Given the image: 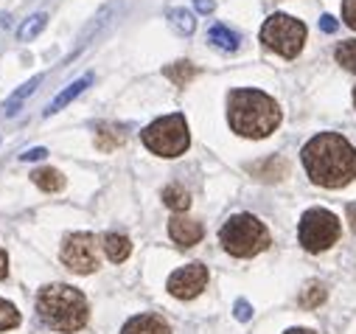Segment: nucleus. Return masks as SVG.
I'll use <instances>...</instances> for the list:
<instances>
[{
  "label": "nucleus",
  "mask_w": 356,
  "mask_h": 334,
  "mask_svg": "<svg viewBox=\"0 0 356 334\" xmlns=\"http://www.w3.org/2000/svg\"><path fill=\"white\" fill-rule=\"evenodd\" d=\"M303 166L309 180L323 189H342L356 177V149L339 132H320L314 135L303 152Z\"/></svg>",
  "instance_id": "1"
},
{
  "label": "nucleus",
  "mask_w": 356,
  "mask_h": 334,
  "mask_svg": "<svg viewBox=\"0 0 356 334\" xmlns=\"http://www.w3.org/2000/svg\"><path fill=\"white\" fill-rule=\"evenodd\" d=\"M281 118L284 116L278 102L261 90L238 88V90H230L227 96V121H230V129L241 138L261 141L266 135H273Z\"/></svg>",
  "instance_id": "2"
},
{
  "label": "nucleus",
  "mask_w": 356,
  "mask_h": 334,
  "mask_svg": "<svg viewBox=\"0 0 356 334\" xmlns=\"http://www.w3.org/2000/svg\"><path fill=\"white\" fill-rule=\"evenodd\" d=\"M37 315L48 328L62 331V334H73V331H81L87 326L90 309H87V298L76 287L48 284L37 295Z\"/></svg>",
  "instance_id": "3"
},
{
  "label": "nucleus",
  "mask_w": 356,
  "mask_h": 334,
  "mask_svg": "<svg viewBox=\"0 0 356 334\" xmlns=\"http://www.w3.org/2000/svg\"><path fill=\"white\" fill-rule=\"evenodd\" d=\"M219 241L230 256L250 259V256H258L261 250L270 247V230H266V225L252 214H236L222 225Z\"/></svg>",
  "instance_id": "4"
},
{
  "label": "nucleus",
  "mask_w": 356,
  "mask_h": 334,
  "mask_svg": "<svg viewBox=\"0 0 356 334\" xmlns=\"http://www.w3.org/2000/svg\"><path fill=\"white\" fill-rule=\"evenodd\" d=\"M140 141L149 152L160 154V157H180L186 154V149L191 146V132H188V121L183 113H171L163 116L157 121H152L143 132Z\"/></svg>",
  "instance_id": "5"
},
{
  "label": "nucleus",
  "mask_w": 356,
  "mask_h": 334,
  "mask_svg": "<svg viewBox=\"0 0 356 334\" xmlns=\"http://www.w3.org/2000/svg\"><path fill=\"white\" fill-rule=\"evenodd\" d=\"M261 42L286 56V59H295L300 51H303V42H306V26L289 15H273L261 26Z\"/></svg>",
  "instance_id": "6"
},
{
  "label": "nucleus",
  "mask_w": 356,
  "mask_h": 334,
  "mask_svg": "<svg viewBox=\"0 0 356 334\" xmlns=\"http://www.w3.org/2000/svg\"><path fill=\"white\" fill-rule=\"evenodd\" d=\"M298 236L309 253H323L339 239V219L325 208H312L300 216Z\"/></svg>",
  "instance_id": "7"
},
{
  "label": "nucleus",
  "mask_w": 356,
  "mask_h": 334,
  "mask_svg": "<svg viewBox=\"0 0 356 334\" xmlns=\"http://www.w3.org/2000/svg\"><path fill=\"white\" fill-rule=\"evenodd\" d=\"M62 262L79 276H90L99 270V244L93 233H73L62 244Z\"/></svg>",
  "instance_id": "8"
},
{
  "label": "nucleus",
  "mask_w": 356,
  "mask_h": 334,
  "mask_svg": "<svg viewBox=\"0 0 356 334\" xmlns=\"http://www.w3.org/2000/svg\"><path fill=\"white\" fill-rule=\"evenodd\" d=\"M205 287H208V267L200 264V262L186 264V267H180V270H174V273L168 276V281H165L168 295L180 298V301H191V298H197Z\"/></svg>",
  "instance_id": "9"
},
{
  "label": "nucleus",
  "mask_w": 356,
  "mask_h": 334,
  "mask_svg": "<svg viewBox=\"0 0 356 334\" xmlns=\"http://www.w3.org/2000/svg\"><path fill=\"white\" fill-rule=\"evenodd\" d=\"M168 236L183 247H194L205 236V228H202V222L188 219V216H171L168 219Z\"/></svg>",
  "instance_id": "10"
},
{
  "label": "nucleus",
  "mask_w": 356,
  "mask_h": 334,
  "mask_svg": "<svg viewBox=\"0 0 356 334\" xmlns=\"http://www.w3.org/2000/svg\"><path fill=\"white\" fill-rule=\"evenodd\" d=\"M121 334H171V326L160 315H135L124 323Z\"/></svg>",
  "instance_id": "11"
},
{
  "label": "nucleus",
  "mask_w": 356,
  "mask_h": 334,
  "mask_svg": "<svg viewBox=\"0 0 356 334\" xmlns=\"http://www.w3.org/2000/svg\"><path fill=\"white\" fill-rule=\"evenodd\" d=\"M102 247H104V253H107V259H110L113 264L127 262L129 253H132V241H129L124 233H115V230H113V233H104Z\"/></svg>",
  "instance_id": "12"
},
{
  "label": "nucleus",
  "mask_w": 356,
  "mask_h": 334,
  "mask_svg": "<svg viewBox=\"0 0 356 334\" xmlns=\"http://www.w3.org/2000/svg\"><path fill=\"white\" fill-rule=\"evenodd\" d=\"M90 85H93V73H87V76H81L79 81H73V85H70L67 90H62V93H59V96H56V99L48 104L45 116H54V113H59L62 107H67L73 99H79V96H81L87 88H90Z\"/></svg>",
  "instance_id": "13"
},
{
  "label": "nucleus",
  "mask_w": 356,
  "mask_h": 334,
  "mask_svg": "<svg viewBox=\"0 0 356 334\" xmlns=\"http://www.w3.org/2000/svg\"><path fill=\"white\" fill-rule=\"evenodd\" d=\"M124 141H127V132H124V127H118V124H102V127L96 129V146H99L102 152H113V149L124 146Z\"/></svg>",
  "instance_id": "14"
},
{
  "label": "nucleus",
  "mask_w": 356,
  "mask_h": 334,
  "mask_svg": "<svg viewBox=\"0 0 356 334\" xmlns=\"http://www.w3.org/2000/svg\"><path fill=\"white\" fill-rule=\"evenodd\" d=\"M250 172H252L258 180L275 183V180H281V177L286 175V160H284V157H270V160H264V163L250 166Z\"/></svg>",
  "instance_id": "15"
},
{
  "label": "nucleus",
  "mask_w": 356,
  "mask_h": 334,
  "mask_svg": "<svg viewBox=\"0 0 356 334\" xmlns=\"http://www.w3.org/2000/svg\"><path fill=\"white\" fill-rule=\"evenodd\" d=\"M208 42H211L213 48H219V51H227V54H230V51H236V48H238V42H241V40H238V34H236V31H230L227 26H222V23H219V26H211V31H208Z\"/></svg>",
  "instance_id": "16"
},
{
  "label": "nucleus",
  "mask_w": 356,
  "mask_h": 334,
  "mask_svg": "<svg viewBox=\"0 0 356 334\" xmlns=\"http://www.w3.org/2000/svg\"><path fill=\"white\" fill-rule=\"evenodd\" d=\"M42 79H45V76L40 73V76L29 79V81H26V85L20 88V90H15V93H12V99L6 102V116H17V110L23 107V102H26L29 96H34V90H37V88L42 85Z\"/></svg>",
  "instance_id": "17"
},
{
  "label": "nucleus",
  "mask_w": 356,
  "mask_h": 334,
  "mask_svg": "<svg viewBox=\"0 0 356 334\" xmlns=\"http://www.w3.org/2000/svg\"><path fill=\"white\" fill-rule=\"evenodd\" d=\"M163 73H165V79H171L177 88H186L188 81L197 76V67L191 65V62H174V65H165L163 67Z\"/></svg>",
  "instance_id": "18"
},
{
  "label": "nucleus",
  "mask_w": 356,
  "mask_h": 334,
  "mask_svg": "<svg viewBox=\"0 0 356 334\" xmlns=\"http://www.w3.org/2000/svg\"><path fill=\"white\" fill-rule=\"evenodd\" d=\"M31 183L40 186L42 191H62V189H65V177H62V172H56V169H37V172L31 175Z\"/></svg>",
  "instance_id": "19"
},
{
  "label": "nucleus",
  "mask_w": 356,
  "mask_h": 334,
  "mask_svg": "<svg viewBox=\"0 0 356 334\" xmlns=\"http://www.w3.org/2000/svg\"><path fill=\"white\" fill-rule=\"evenodd\" d=\"M325 298H328L325 284L323 281H309L303 287V292H300V306L303 309H317L320 303H325Z\"/></svg>",
  "instance_id": "20"
},
{
  "label": "nucleus",
  "mask_w": 356,
  "mask_h": 334,
  "mask_svg": "<svg viewBox=\"0 0 356 334\" xmlns=\"http://www.w3.org/2000/svg\"><path fill=\"white\" fill-rule=\"evenodd\" d=\"M168 20H171L174 31L183 34V37H191L197 31V20H194V15L188 9H171L168 12Z\"/></svg>",
  "instance_id": "21"
},
{
  "label": "nucleus",
  "mask_w": 356,
  "mask_h": 334,
  "mask_svg": "<svg viewBox=\"0 0 356 334\" xmlns=\"http://www.w3.org/2000/svg\"><path fill=\"white\" fill-rule=\"evenodd\" d=\"M163 202L171 208V211H188L191 205V194L180 186H165L163 189Z\"/></svg>",
  "instance_id": "22"
},
{
  "label": "nucleus",
  "mask_w": 356,
  "mask_h": 334,
  "mask_svg": "<svg viewBox=\"0 0 356 334\" xmlns=\"http://www.w3.org/2000/svg\"><path fill=\"white\" fill-rule=\"evenodd\" d=\"M45 26H48V15H45V12H40V15H34V17H29V20H26V23L20 26V31H17V37H20V42H29V40H34V37H40Z\"/></svg>",
  "instance_id": "23"
},
{
  "label": "nucleus",
  "mask_w": 356,
  "mask_h": 334,
  "mask_svg": "<svg viewBox=\"0 0 356 334\" xmlns=\"http://www.w3.org/2000/svg\"><path fill=\"white\" fill-rule=\"evenodd\" d=\"M334 59H337L345 70L356 73V40H345V42H339L337 51H334Z\"/></svg>",
  "instance_id": "24"
},
{
  "label": "nucleus",
  "mask_w": 356,
  "mask_h": 334,
  "mask_svg": "<svg viewBox=\"0 0 356 334\" xmlns=\"http://www.w3.org/2000/svg\"><path fill=\"white\" fill-rule=\"evenodd\" d=\"M20 326V312L15 303L0 298V331H9V328H17Z\"/></svg>",
  "instance_id": "25"
},
{
  "label": "nucleus",
  "mask_w": 356,
  "mask_h": 334,
  "mask_svg": "<svg viewBox=\"0 0 356 334\" xmlns=\"http://www.w3.org/2000/svg\"><path fill=\"white\" fill-rule=\"evenodd\" d=\"M113 12H115V6H107V9H104V12L99 15V17H96V23H93L90 29H87V31L81 34V42H84V40H90V34H93V31H99V29H102V26H104V23H107V20L113 17Z\"/></svg>",
  "instance_id": "26"
},
{
  "label": "nucleus",
  "mask_w": 356,
  "mask_h": 334,
  "mask_svg": "<svg viewBox=\"0 0 356 334\" xmlns=\"http://www.w3.org/2000/svg\"><path fill=\"white\" fill-rule=\"evenodd\" d=\"M342 20L356 31V0H342Z\"/></svg>",
  "instance_id": "27"
},
{
  "label": "nucleus",
  "mask_w": 356,
  "mask_h": 334,
  "mask_svg": "<svg viewBox=\"0 0 356 334\" xmlns=\"http://www.w3.org/2000/svg\"><path fill=\"white\" fill-rule=\"evenodd\" d=\"M233 315H236V320L247 323V320L252 317V306H250L247 301H236V306H233Z\"/></svg>",
  "instance_id": "28"
},
{
  "label": "nucleus",
  "mask_w": 356,
  "mask_h": 334,
  "mask_svg": "<svg viewBox=\"0 0 356 334\" xmlns=\"http://www.w3.org/2000/svg\"><path fill=\"white\" fill-rule=\"evenodd\" d=\"M42 157H48V149H42V146L26 149V152L20 154V160H26V163H37V160H42Z\"/></svg>",
  "instance_id": "29"
},
{
  "label": "nucleus",
  "mask_w": 356,
  "mask_h": 334,
  "mask_svg": "<svg viewBox=\"0 0 356 334\" xmlns=\"http://www.w3.org/2000/svg\"><path fill=\"white\" fill-rule=\"evenodd\" d=\"M337 26H339V23H337L331 15H323V17H320V29H323L325 34H334V31H337Z\"/></svg>",
  "instance_id": "30"
},
{
  "label": "nucleus",
  "mask_w": 356,
  "mask_h": 334,
  "mask_svg": "<svg viewBox=\"0 0 356 334\" xmlns=\"http://www.w3.org/2000/svg\"><path fill=\"white\" fill-rule=\"evenodd\" d=\"M194 6H197V12H200V15H211V12L216 9L213 0H194Z\"/></svg>",
  "instance_id": "31"
},
{
  "label": "nucleus",
  "mask_w": 356,
  "mask_h": 334,
  "mask_svg": "<svg viewBox=\"0 0 356 334\" xmlns=\"http://www.w3.org/2000/svg\"><path fill=\"white\" fill-rule=\"evenodd\" d=\"M9 276V256H6V250L0 247V278H6Z\"/></svg>",
  "instance_id": "32"
},
{
  "label": "nucleus",
  "mask_w": 356,
  "mask_h": 334,
  "mask_svg": "<svg viewBox=\"0 0 356 334\" xmlns=\"http://www.w3.org/2000/svg\"><path fill=\"white\" fill-rule=\"evenodd\" d=\"M348 219H350V230L356 233V205H348Z\"/></svg>",
  "instance_id": "33"
},
{
  "label": "nucleus",
  "mask_w": 356,
  "mask_h": 334,
  "mask_svg": "<svg viewBox=\"0 0 356 334\" xmlns=\"http://www.w3.org/2000/svg\"><path fill=\"white\" fill-rule=\"evenodd\" d=\"M12 26V17L9 15H0V29H9Z\"/></svg>",
  "instance_id": "34"
},
{
  "label": "nucleus",
  "mask_w": 356,
  "mask_h": 334,
  "mask_svg": "<svg viewBox=\"0 0 356 334\" xmlns=\"http://www.w3.org/2000/svg\"><path fill=\"white\" fill-rule=\"evenodd\" d=\"M284 334H314L312 328H289V331H284Z\"/></svg>",
  "instance_id": "35"
},
{
  "label": "nucleus",
  "mask_w": 356,
  "mask_h": 334,
  "mask_svg": "<svg viewBox=\"0 0 356 334\" xmlns=\"http://www.w3.org/2000/svg\"><path fill=\"white\" fill-rule=\"evenodd\" d=\"M353 104H356V88H353Z\"/></svg>",
  "instance_id": "36"
}]
</instances>
